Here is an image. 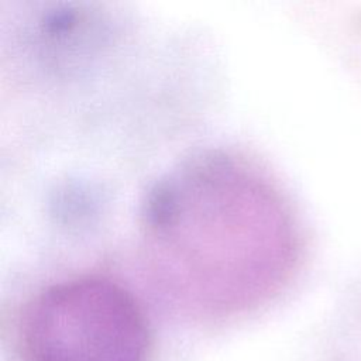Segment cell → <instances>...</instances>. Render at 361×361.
I'll return each mask as SVG.
<instances>
[{"instance_id":"cell-1","label":"cell","mask_w":361,"mask_h":361,"mask_svg":"<svg viewBox=\"0 0 361 361\" xmlns=\"http://www.w3.org/2000/svg\"><path fill=\"white\" fill-rule=\"evenodd\" d=\"M289 207L255 161L195 155L149 192L141 251L159 295L183 316L216 322L250 313L286 283L296 261Z\"/></svg>"},{"instance_id":"cell-2","label":"cell","mask_w":361,"mask_h":361,"mask_svg":"<svg viewBox=\"0 0 361 361\" xmlns=\"http://www.w3.org/2000/svg\"><path fill=\"white\" fill-rule=\"evenodd\" d=\"M17 348L21 361H145L149 330L123 285L85 275L51 285L25 303Z\"/></svg>"}]
</instances>
